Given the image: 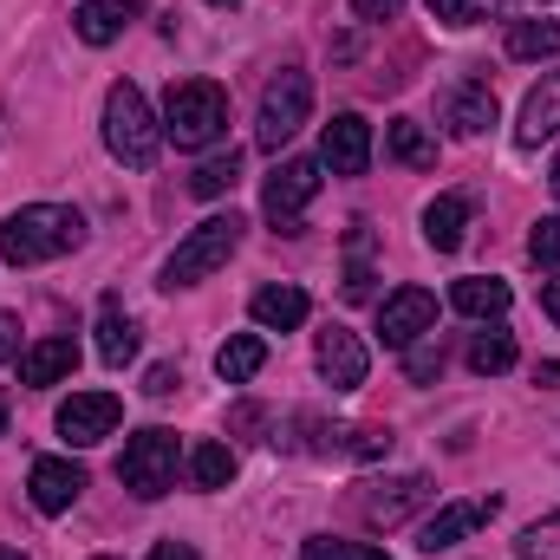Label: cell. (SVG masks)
<instances>
[{"instance_id": "obj_1", "label": "cell", "mask_w": 560, "mask_h": 560, "mask_svg": "<svg viewBox=\"0 0 560 560\" xmlns=\"http://www.w3.org/2000/svg\"><path fill=\"white\" fill-rule=\"evenodd\" d=\"M72 248H85V215L66 202H26L0 222V261L7 268H39V261H59Z\"/></svg>"}, {"instance_id": "obj_2", "label": "cell", "mask_w": 560, "mask_h": 560, "mask_svg": "<svg viewBox=\"0 0 560 560\" xmlns=\"http://www.w3.org/2000/svg\"><path fill=\"white\" fill-rule=\"evenodd\" d=\"M222 131H229V92L215 79L170 85V98H163V138L176 143V150H209Z\"/></svg>"}, {"instance_id": "obj_3", "label": "cell", "mask_w": 560, "mask_h": 560, "mask_svg": "<svg viewBox=\"0 0 560 560\" xmlns=\"http://www.w3.org/2000/svg\"><path fill=\"white\" fill-rule=\"evenodd\" d=\"M105 150L118 163H131V170H150L156 150H163V125L150 118V98H143L131 79H118L105 92Z\"/></svg>"}, {"instance_id": "obj_4", "label": "cell", "mask_w": 560, "mask_h": 560, "mask_svg": "<svg viewBox=\"0 0 560 560\" xmlns=\"http://www.w3.org/2000/svg\"><path fill=\"white\" fill-rule=\"evenodd\" d=\"M242 229H248V222H242L235 209H229V215H209V222H196V229L183 235V248L163 261V287L176 293V287H196V280H209L222 261H229V255H235V248H242Z\"/></svg>"}, {"instance_id": "obj_5", "label": "cell", "mask_w": 560, "mask_h": 560, "mask_svg": "<svg viewBox=\"0 0 560 560\" xmlns=\"http://www.w3.org/2000/svg\"><path fill=\"white\" fill-rule=\"evenodd\" d=\"M176 430H163V423H150V430H138L131 443H125V456H118V482L131 489V495H143V502H156L163 489H176Z\"/></svg>"}, {"instance_id": "obj_6", "label": "cell", "mask_w": 560, "mask_h": 560, "mask_svg": "<svg viewBox=\"0 0 560 560\" xmlns=\"http://www.w3.org/2000/svg\"><path fill=\"white\" fill-rule=\"evenodd\" d=\"M326 163L319 156H287V163H275V176H268V189H261V215L275 222L280 235H300V215L313 209V196H319V176Z\"/></svg>"}, {"instance_id": "obj_7", "label": "cell", "mask_w": 560, "mask_h": 560, "mask_svg": "<svg viewBox=\"0 0 560 560\" xmlns=\"http://www.w3.org/2000/svg\"><path fill=\"white\" fill-rule=\"evenodd\" d=\"M306 112H313V79L293 72V66L275 72L268 92H261V112H255V143H261V150H280V143L306 125Z\"/></svg>"}, {"instance_id": "obj_8", "label": "cell", "mask_w": 560, "mask_h": 560, "mask_svg": "<svg viewBox=\"0 0 560 560\" xmlns=\"http://www.w3.org/2000/svg\"><path fill=\"white\" fill-rule=\"evenodd\" d=\"M118 418H125V405H118L112 392H72L52 423H59V436H66L72 450H92V443H105V436L118 430Z\"/></svg>"}, {"instance_id": "obj_9", "label": "cell", "mask_w": 560, "mask_h": 560, "mask_svg": "<svg viewBox=\"0 0 560 560\" xmlns=\"http://www.w3.org/2000/svg\"><path fill=\"white\" fill-rule=\"evenodd\" d=\"M313 359H319V378H326L332 392H359V385H365V372H372V352L359 346V332H352V326H326V332H319V346H313Z\"/></svg>"}, {"instance_id": "obj_10", "label": "cell", "mask_w": 560, "mask_h": 560, "mask_svg": "<svg viewBox=\"0 0 560 560\" xmlns=\"http://www.w3.org/2000/svg\"><path fill=\"white\" fill-rule=\"evenodd\" d=\"M436 326V293L430 287H398L385 306H378V332H385V346H418L423 332Z\"/></svg>"}, {"instance_id": "obj_11", "label": "cell", "mask_w": 560, "mask_h": 560, "mask_svg": "<svg viewBox=\"0 0 560 560\" xmlns=\"http://www.w3.org/2000/svg\"><path fill=\"white\" fill-rule=\"evenodd\" d=\"M319 163H326L332 176H365V170H372V125H365L359 112H339V118L326 125V138H319Z\"/></svg>"}, {"instance_id": "obj_12", "label": "cell", "mask_w": 560, "mask_h": 560, "mask_svg": "<svg viewBox=\"0 0 560 560\" xmlns=\"http://www.w3.org/2000/svg\"><path fill=\"white\" fill-rule=\"evenodd\" d=\"M430 495H436L430 476H398V482H372V495H359V509H365L372 528H398V522L418 515Z\"/></svg>"}, {"instance_id": "obj_13", "label": "cell", "mask_w": 560, "mask_h": 560, "mask_svg": "<svg viewBox=\"0 0 560 560\" xmlns=\"http://www.w3.org/2000/svg\"><path fill=\"white\" fill-rule=\"evenodd\" d=\"M489 515H495V495H476V502H443V509H436V515L418 528V548H423V555H443V548H456L463 535H476Z\"/></svg>"}, {"instance_id": "obj_14", "label": "cell", "mask_w": 560, "mask_h": 560, "mask_svg": "<svg viewBox=\"0 0 560 560\" xmlns=\"http://www.w3.org/2000/svg\"><path fill=\"white\" fill-rule=\"evenodd\" d=\"M26 489H33V509H39V515H66V509L85 495V469L66 463V456H39L33 476H26Z\"/></svg>"}, {"instance_id": "obj_15", "label": "cell", "mask_w": 560, "mask_h": 560, "mask_svg": "<svg viewBox=\"0 0 560 560\" xmlns=\"http://www.w3.org/2000/svg\"><path fill=\"white\" fill-rule=\"evenodd\" d=\"M72 372H79V346H72L66 332H52V339H39V346H26V352H20V385H33V392L66 385Z\"/></svg>"}, {"instance_id": "obj_16", "label": "cell", "mask_w": 560, "mask_h": 560, "mask_svg": "<svg viewBox=\"0 0 560 560\" xmlns=\"http://www.w3.org/2000/svg\"><path fill=\"white\" fill-rule=\"evenodd\" d=\"M443 125H450L456 138H482V131L495 125V92H489L482 79H463V85L443 98Z\"/></svg>"}, {"instance_id": "obj_17", "label": "cell", "mask_w": 560, "mask_h": 560, "mask_svg": "<svg viewBox=\"0 0 560 560\" xmlns=\"http://www.w3.org/2000/svg\"><path fill=\"white\" fill-rule=\"evenodd\" d=\"M98 359H105L112 372H125V365L138 359V319L125 313V300H118V293H105V300H98Z\"/></svg>"}, {"instance_id": "obj_18", "label": "cell", "mask_w": 560, "mask_h": 560, "mask_svg": "<svg viewBox=\"0 0 560 560\" xmlns=\"http://www.w3.org/2000/svg\"><path fill=\"white\" fill-rule=\"evenodd\" d=\"M560 131V72H548L528 98H522V125H515V143L522 150H541V143Z\"/></svg>"}, {"instance_id": "obj_19", "label": "cell", "mask_w": 560, "mask_h": 560, "mask_svg": "<svg viewBox=\"0 0 560 560\" xmlns=\"http://www.w3.org/2000/svg\"><path fill=\"white\" fill-rule=\"evenodd\" d=\"M131 20H138V0H85V7L72 13V26H79L85 46H112V39H125Z\"/></svg>"}, {"instance_id": "obj_20", "label": "cell", "mask_w": 560, "mask_h": 560, "mask_svg": "<svg viewBox=\"0 0 560 560\" xmlns=\"http://www.w3.org/2000/svg\"><path fill=\"white\" fill-rule=\"evenodd\" d=\"M248 313H255V326H261V332H293V326H306L313 300H306L300 287H261Z\"/></svg>"}, {"instance_id": "obj_21", "label": "cell", "mask_w": 560, "mask_h": 560, "mask_svg": "<svg viewBox=\"0 0 560 560\" xmlns=\"http://www.w3.org/2000/svg\"><path fill=\"white\" fill-rule=\"evenodd\" d=\"M509 280H495V275H469V280H456L450 287V306L456 313H469V319H502L509 313Z\"/></svg>"}, {"instance_id": "obj_22", "label": "cell", "mask_w": 560, "mask_h": 560, "mask_svg": "<svg viewBox=\"0 0 560 560\" xmlns=\"http://www.w3.org/2000/svg\"><path fill=\"white\" fill-rule=\"evenodd\" d=\"M463 229H469V202H463V196H436V202L423 209V242H430L436 255H456V248H463Z\"/></svg>"}, {"instance_id": "obj_23", "label": "cell", "mask_w": 560, "mask_h": 560, "mask_svg": "<svg viewBox=\"0 0 560 560\" xmlns=\"http://www.w3.org/2000/svg\"><path fill=\"white\" fill-rule=\"evenodd\" d=\"M261 365H268V339H261V332H235V339H222V352H215V372H222L229 385H248Z\"/></svg>"}, {"instance_id": "obj_24", "label": "cell", "mask_w": 560, "mask_h": 560, "mask_svg": "<svg viewBox=\"0 0 560 560\" xmlns=\"http://www.w3.org/2000/svg\"><path fill=\"white\" fill-rule=\"evenodd\" d=\"M385 150H392L405 170H436V138L423 131L418 118H392V125H385Z\"/></svg>"}, {"instance_id": "obj_25", "label": "cell", "mask_w": 560, "mask_h": 560, "mask_svg": "<svg viewBox=\"0 0 560 560\" xmlns=\"http://www.w3.org/2000/svg\"><path fill=\"white\" fill-rule=\"evenodd\" d=\"M346 300H372V222H352L346 235Z\"/></svg>"}, {"instance_id": "obj_26", "label": "cell", "mask_w": 560, "mask_h": 560, "mask_svg": "<svg viewBox=\"0 0 560 560\" xmlns=\"http://www.w3.org/2000/svg\"><path fill=\"white\" fill-rule=\"evenodd\" d=\"M560 52V20H515L509 26V59H555Z\"/></svg>"}, {"instance_id": "obj_27", "label": "cell", "mask_w": 560, "mask_h": 560, "mask_svg": "<svg viewBox=\"0 0 560 560\" xmlns=\"http://www.w3.org/2000/svg\"><path fill=\"white\" fill-rule=\"evenodd\" d=\"M189 482L196 489H229L235 482V450L229 443H196L189 450Z\"/></svg>"}, {"instance_id": "obj_28", "label": "cell", "mask_w": 560, "mask_h": 560, "mask_svg": "<svg viewBox=\"0 0 560 560\" xmlns=\"http://www.w3.org/2000/svg\"><path fill=\"white\" fill-rule=\"evenodd\" d=\"M235 183H242V156H235V150H229V156H209V163L189 176V189H196V196H209V202H215V196H229Z\"/></svg>"}, {"instance_id": "obj_29", "label": "cell", "mask_w": 560, "mask_h": 560, "mask_svg": "<svg viewBox=\"0 0 560 560\" xmlns=\"http://www.w3.org/2000/svg\"><path fill=\"white\" fill-rule=\"evenodd\" d=\"M509 365H515V339H509V332H482V339L469 346V372L495 378V372H509Z\"/></svg>"}, {"instance_id": "obj_30", "label": "cell", "mask_w": 560, "mask_h": 560, "mask_svg": "<svg viewBox=\"0 0 560 560\" xmlns=\"http://www.w3.org/2000/svg\"><path fill=\"white\" fill-rule=\"evenodd\" d=\"M515 555H522V560H560V515H548V522H535V528H522Z\"/></svg>"}, {"instance_id": "obj_31", "label": "cell", "mask_w": 560, "mask_h": 560, "mask_svg": "<svg viewBox=\"0 0 560 560\" xmlns=\"http://www.w3.org/2000/svg\"><path fill=\"white\" fill-rule=\"evenodd\" d=\"M300 560H392V555L372 548V541H306Z\"/></svg>"}, {"instance_id": "obj_32", "label": "cell", "mask_w": 560, "mask_h": 560, "mask_svg": "<svg viewBox=\"0 0 560 560\" xmlns=\"http://www.w3.org/2000/svg\"><path fill=\"white\" fill-rule=\"evenodd\" d=\"M405 372H411V385H430L436 372H443V339L430 332L423 346H405Z\"/></svg>"}, {"instance_id": "obj_33", "label": "cell", "mask_w": 560, "mask_h": 560, "mask_svg": "<svg viewBox=\"0 0 560 560\" xmlns=\"http://www.w3.org/2000/svg\"><path fill=\"white\" fill-rule=\"evenodd\" d=\"M528 255H535V268H560V215H541L528 229Z\"/></svg>"}, {"instance_id": "obj_34", "label": "cell", "mask_w": 560, "mask_h": 560, "mask_svg": "<svg viewBox=\"0 0 560 560\" xmlns=\"http://www.w3.org/2000/svg\"><path fill=\"white\" fill-rule=\"evenodd\" d=\"M176 385H183V372H176V365H150V378H143V392H150V398H170Z\"/></svg>"}, {"instance_id": "obj_35", "label": "cell", "mask_w": 560, "mask_h": 560, "mask_svg": "<svg viewBox=\"0 0 560 560\" xmlns=\"http://www.w3.org/2000/svg\"><path fill=\"white\" fill-rule=\"evenodd\" d=\"M469 7H476V0H430V20H443V26H463V20H469Z\"/></svg>"}, {"instance_id": "obj_36", "label": "cell", "mask_w": 560, "mask_h": 560, "mask_svg": "<svg viewBox=\"0 0 560 560\" xmlns=\"http://www.w3.org/2000/svg\"><path fill=\"white\" fill-rule=\"evenodd\" d=\"M398 7H405V0H352V13L372 20V26H378V20H398Z\"/></svg>"}, {"instance_id": "obj_37", "label": "cell", "mask_w": 560, "mask_h": 560, "mask_svg": "<svg viewBox=\"0 0 560 560\" xmlns=\"http://www.w3.org/2000/svg\"><path fill=\"white\" fill-rule=\"evenodd\" d=\"M13 352H20V319H13V313H0V365H7Z\"/></svg>"}, {"instance_id": "obj_38", "label": "cell", "mask_w": 560, "mask_h": 560, "mask_svg": "<svg viewBox=\"0 0 560 560\" xmlns=\"http://www.w3.org/2000/svg\"><path fill=\"white\" fill-rule=\"evenodd\" d=\"M150 560H202V555H196L189 541H156V548H150Z\"/></svg>"}, {"instance_id": "obj_39", "label": "cell", "mask_w": 560, "mask_h": 560, "mask_svg": "<svg viewBox=\"0 0 560 560\" xmlns=\"http://www.w3.org/2000/svg\"><path fill=\"white\" fill-rule=\"evenodd\" d=\"M541 306H548V319L560 326V280H548V287H541Z\"/></svg>"}, {"instance_id": "obj_40", "label": "cell", "mask_w": 560, "mask_h": 560, "mask_svg": "<svg viewBox=\"0 0 560 560\" xmlns=\"http://www.w3.org/2000/svg\"><path fill=\"white\" fill-rule=\"evenodd\" d=\"M0 560H26V555H20V548H0Z\"/></svg>"}, {"instance_id": "obj_41", "label": "cell", "mask_w": 560, "mask_h": 560, "mask_svg": "<svg viewBox=\"0 0 560 560\" xmlns=\"http://www.w3.org/2000/svg\"><path fill=\"white\" fill-rule=\"evenodd\" d=\"M555 202H560V163H555Z\"/></svg>"}, {"instance_id": "obj_42", "label": "cell", "mask_w": 560, "mask_h": 560, "mask_svg": "<svg viewBox=\"0 0 560 560\" xmlns=\"http://www.w3.org/2000/svg\"><path fill=\"white\" fill-rule=\"evenodd\" d=\"M215 7H235V0H215Z\"/></svg>"}, {"instance_id": "obj_43", "label": "cell", "mask_w": 560, "mask_h": 560, "mask_svg": "<svg viewBox=\"0 0 560 560\" xmlns=\"http://www.w3.org/2000/svg\"><path fill=\"white\" fill-rule=\"evenodd\" d=\"M0 423H7V411H0Z\"/></svg>"}, {"instance_id": "obj_44", "label": "cell", "mask_w": 560, "mask_h": 560, "mask_svg": "<svg viewBox=\"0 0 560 560\" xmlns=\"http://www.w3.org/2000/svg\"><path fill=\"white\" fill-rule=\"evenodd\" d=\"M98 560H112V555H98Z\"/></svg>"}]
</instances>
